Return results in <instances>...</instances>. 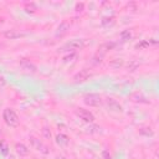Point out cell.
I'll list each match as a JSON object with an SVG mask.
<instances>
[{
    "mask_svg": "<svg viewBox=\"0 0 159 159\" xmlns=\"http://www.w3.org/2000/svg\"><path fill=\"white\" fill-rule=\"evenodd\" d=\"M24 9H25L27 12H31V14L37 10V7H36V5H35L34 2H26L25 6H24Z\"/></svg>",
    "mask_w": 159,
    "mask_h": 159,
    "instance_id": "obj_17",
    "label": "cell"
},
{
    "mask_svg": "<svg viewBox=\"0 0 159 159\" xmlns=\"http://www.w3.org/2000/svg\"><path fill=\"white\" fill-rule=\"evenodd\" d=\"M68 30H70V24L67 22V21H62L60 25H58V27H57V31H56V36L58 37H62V36H65L67 32H68Z\"/></svg>",
    "mask_w": 159,
    "mask_h": 159,
    "instance_id": "obj_7",
    "label": "cell"
},
{
    "mask_svg": "<svg viewBox=\"0 0 159 159\" xmlns=\"http://www.w3.org/2000/svg\"><path fill=\"white\" fill-rule=\"evenodd\" d=\"M83 6H84V5H83L82 2H81V4H77V5H76V11H82Z\"/></svg>",
    "mask_w": 159,
    "mask_h": 159,
    "instance_id": "obj_25",
    "label": "cell"
},
{
    "mask_svg": "<svg viewBox=\"0 0 159 159\" xmlns=\"http://www.w3.org/2000/svg\"><path fill=\"white\" fill-rule=\"evenodd\" d=\"M57 159H66V158H65V157H58Z\"/></svg>",
    "mask_w": 159,
    "mask_h": 159,
    "instance_id": "obj_29",
    "label": "cell"
},
{
    "mask_svg": "<svg viewBox=\"0 0 159 159\" xmlns=\"http://www.w3.org/2000/svg\"><path fill=\"white\" fill-rule=\"evenodd\" d=\"M139 133L140 134H143V135H153V130H152V128H140L139 129Z\"/></svg>",
    "mask_w": 159,
    "mask_h": 159,
    "instance_id": "obj_19",
    "label": "cell"
},
{
    "mask_svg": "<svg viewBox=\"0 0 159 159\" xmlns=\"http://www.w3.org/2000/svg\"><path fill=\"white\" fill-rule=\"evenodd\" d=\"M86 46V41L84 40H81V39H75V40H71L70 42H67L62 48L61 51H75V50H80L82 47Z\"/></svg>",
    "mask_w": 159,
    "mask_h": 159,
    "instance_id": "obj_2",
    "label": "cell"
},
{
    "mask_svg": "<svg viewBox=\"0 0 159 159\" xmlns=\"http://www.w3.org/2000/svg\"><path fill=\"white\" fill-rule=\"evenodd\" d=\"M106 104L111 111H114V112H120L122 111V106L113 98H107L106 99Z\"/></svg>",
    "mask_w": 159,
    "mask_h": 159,
    "instance_id": "obj_9",
    "label": "cell"
},
{
    "mask_svg": "<svg viewBox=\"0 0 159 159\" xmlns=\"http://www.w3.org/2000/svg\"><path fill=\"white\" fill-rule=\"evenodd\" d=\"M137 67H138V62H135V61H133L130 65H128V70L129 71H134Z\"/></svg>",
    "mask_w": 159,
    "mask_h": 159,
    "instance_id": "obj_24",
    "label": "cell"
},
{
    "mask_svg": "<svg viewBox=\"0 0 159 159\" xmlns=\"http://www.w3.org/2000/svg\"><path fill=\"white\" fill-rule=\"evenodd\" d=\"M83 102L87 104V106H91V107H96V106H99L102 103V98L99 94L97 93H88L83 97Z\"/></svg>",
    "mask_w": 159,
    "mask_h": 159,
    "instance_id": "obj_3",
    "label": "cell"
},
{
    "mask_svg": "<svg viewBox=\"0 0 159 159\" xmlns=\"http://www.w3.org/2000/svg\"><path fill=\"white\" fill-rule=\"evenodd\" d=\"M42 135H43L45 139H51V132H50V129L47 127L42 128Z\"/></svg>",
    "mask_w": 159,
    "mask_h": 159,
    "instance_id": "obj_20",
    "label": "cell"
},
{
    "mask_svg": "<svg viewBox=\"0 0 159 159\" xmlns=\"http://www.w3.org/2000/svg\"><path fill=\"white\" fill-rule=\"evenodd\" d=\"M103 157H104V159H111V155L108 154V152H107V150H104V152H103Z\"/></svg>",
    "mask_w": 159,
    "mask_h": 159,
    "instance_id": "obj_27",
    "label": "cell"
},
{
    "mask_svg": "<svg viewBox=\"0 0 159 159\" xmlns=\"http://www.w3.org/2000/svg\"><path fill=\"white\" fill-rule=\"evenodd\" d=\"M92 75H93V72H92L89 68H83V70H81L78 73L75 75L73 80H75L76 83H78V82H84V81L88 80Z\"/></svg>",
    "mask_w": 159,
    "mask_h": 159,
    "instance_id": "obj_6",
    "label": "cell"
},
{
    "mask_svg": "<svg viewBox=\"0 0 159 159\" xmlns=\"http://www.w3.org/2000/svg\"><path fill=\"white\" fill-rule=\"evenodd\" d=\"M113 21H114V17H113V16H111V17H104V19L102 20V25L106 26L107 24H112Z\"/></svg>",
    "mask_w": 159,
    "mask_h": 159,
    "instance_id": "obj_21",
    "label": "cell"
},
{
    "mask_svg": "<svg viewBox=\"0 0 159 159\" xmlns=\"http://www.w3.org/2000/svg\"><path fill=\"white\" fill-rule=\"evenodd\" d=\"M15 150H16V153L20 155V157H25V155H27L29 154V148L25 145V144H22V143H16L15 144Z\"/></svg>",
    "mask_w": 159,
    "mask_h": 159,
    "instance_id": "obj_10",
    "label": "cell"
},
{
    "mask_svg": "<svg viewBox=\"0 0 159 159\" xmlns=\"http://www.w3.org/2000/svg\"><path fill=\"white\" fill-rule=\"evenodd\" d=\"M114 47H116V42H106V43H103V45H101V46H99L98 52H99V53H102V55H104L107 51L113 50Z\"/></svg>",
    "mask_w": 159,
    "mask_h": 159,
    "instance_id": "obj_11",
    "label": "cell"
},
{
    "mask_svg": "<svg viewBox=\"0 0 159 159\" xmlns=\"http://www.w3.org/2000/svg\"><path fill=\"white\" fill-rule=\"evenodd\" d=\"M73 58H76V53H70V55H67V56L63 57V61L65 62H68V61H72Z\"/></svg>",
    "mask_w": 159,
    "mask_h": 159,
    "instance_id": "obj_23",
    "label": "cell"
},
{
    "mask_svg": "<svg viewBox=\"0 0 159 159\" xmlns=\"http://www.w3.org/2000/svg\"><path fill=\"white\" fill-rule=\"evenodd\" d=\"M56 143H57L60 147H65V145H67V144L70 143V138H68L67 135H65V134H58V135L56 137Z\"/></svg>",
    "mask_w": 159,
    "mask_h": 159,
    "instance_id": "obj_14",
    "label": "cell"
},
{
    "mask_svg": "<svg viewBox=\"0 0 159 159\" xmlns=\"http://www.w3.org/2000/svg\"><path fill=\"white\" fill-rule=\"evenodd\" d=\"M109 66L113 67V68H119L120 66H123V60H122V58H114V60L109 63Z\"/></svg>",
    "mask_w": 159,
    "mask_h": 159,
    "instance_id": "obj_18",
    "label": "cell"
},
{
    "mask_svg": "<svg viewBox=\"0 0 159 159\" xmlns=\"http://www.w3.org/2000/svg\"><path fill=\"white\" fill-rule=\"evenodd\" d=\"M76 114H77L83 122H86V123H93V122H94V116H93L89 111H87V109H84V108H77Z\"/></svg>",
    "mask_w": 159,
    "mask_h": 159,
    "instance_id": "obj_5",
    "label": "cell"
},
{
    "mask_svg": "<svg viewBox=\"0 0 159 159\" xmlns=\"http://www.w3.org/2000/svg\"><path fill=\"white\" fill-rule=\"evenodd\" d=\"M0 153L2 155H7L9 154V145L5 140H0Z\"/></svg>",
    "mask_w": 159,
    "mask_h": 159,
    "instance_id": "obj_15",
    "label": "cell"
},
{
    "mask_svg": "<svg viewBox=\"0 0 159 159\" xmlns=\"http://www.w3.org/2000/svg\"><path fill=\"white\" fill-rule=\"evenodd\" d=\"M5 84H6V81H5V78H4V77H0V88H2Z\"/></svg>",
    "mask_w": 159,
    "mask_h": 159,
    "instance_id": "obj_26",
    "label": "cell"
},
{
    "mask_svg": "<svg viewBox=\"0 0 159 159\" xmlns=\"http://www.w3.org/2000/svg\"><path fill=\"white\" fill-rule=\"evenodd\" d=\"M24 35H25V32H22V31H20V30H16V29L9 30V31H6V32L4 34V36H5L6 39H10V40L19 39V37H21V36H24Z\"/></svg>",
    "mask_w": 159,
    "mask_h": 159,
    "instance_id": "obj_8",
    "label": "cell"
},
{
    "mask_svg": "<svg viewBox=\"0 0 159 159\" xmlns=\"http://www.w3.org/2000/svg\"><path fill=\"white\" fill-rule=\"evenodd\" d=\"M0 134H1V129H0Z\"/></svg>",
    "mask_w": 159,
    "mask_h": 159,
    "instance_id": "obj_31",
    "label": "cell"
},
{
    "mask_svg": "<svg viewBox=\"0 0 159 159\" xmlns=\"http://www.w3.org/2000/svg\"><path fill=\"white\" fill-rule=\"evenodd\" d=\"M2 118H4V122H5L9 127H17L19 123H20L19 116H17V114L15 113V111L11 109V108H5V109H4Z\"/></svg>",
    "mask_w": 159,
    "mask_h": 159,
    "instance_id": "obj_1",
    "label": "cell"
},
{
    "mask_svg": "<svg viewBox=\"0 0 159 159\" xmlns=\"http://www.w3.org/2000/svg\"><path fill=\"white\" fill-rule=\"evenodd\" d=\"M1 48H2V43H0V51H1Z\"/></svg>",
    "mask_w": 159,
    "mask_h": 159,
    "instance_id": "obj_30",
    "label": "cell"
},
{
    "mask_svg": "<svg viewBox=\"0 0 159 159\" xmlns=\"http://www.w3.org/2000/svg\"><path fill=\"white\" fill-rule=\"evenodd\" d=\"M149 45H150V43H149V41H142V42H140V43H138L135 47H137V48H145V47H148Z\"/></svg>",
    "mask_w": 159,
    "mask_h": 159,
    "instance_id": "obj_22",
    "label": "cell"
},
{
    "mask_svg": "<svg viewBox=\"0 0 159 159\" xmlns=\"http://www.w3.org/2000/svg\"><path fill=\"white\" fill-rule=\"evenodd\" d=\"M2 22H4V19H2V17H0V24H2Z\"/></svg>",
    "mask_w": 159,
    "mask_h": 159,
    "instance_id": "obj_28",
    "label": "cell"
},
{
    "mask_svg": "<svg viewBox=\"0 0 159 159\" xmlns=\"http://www.w3.org/2000/svg\"><path fill=\"white\" fill-rule=\"evenodd\" d=\"M21 67L25 70V71H31V72H36V66L32 63V62H30V61H27V60H24V61H21Z\"/></svg>",
    "mask_w": 159,
    "mask_h": 159,
    "instance_id": "obj_13",
    "label": "cell"
},
{
    "mask_svg": "<svg viewBox=\"0 0 159 159\" xmlns=\"http://www.w3.org/2000/svg\"><path fill=\"white\" fill-rule=\"evenodd\" d=\"M130 99H132L133 102H137V103H148L147 98H145L142 93H139V92H134V93L130 96Z\"/></svg>",
    "mask_w": 159,
    "mask_h": 159,
    "instance_id": "obj_12",
    "label": "cell"
},
{
    "mask_svg": "<svg viewBox=\"0 0 159 159\" xmlns=\"http://www.w3.org/2000/svg\"><path fill=\"white\" fill-rule=\"evenodd\" d=\"M30 142H31V145L34 149H36L37 152L42 153V154H48L50 153V149L47 145H45L40 139L35 138V137H30Z\"/></svg>",
    "mask_w": 159,
    "mask_h": 159,
    "instance_id": "obj_4",
    "label": "cell"
},
{
    "mask_svg": "<svg viewBox=\"0 0 159 159\" xmlns=\"http://www.w3.org/2000/svg\"><path fill=\"white\" fill-rule=\"evenodd\" d=\"M130 37H132V32H130L129 30H123V31L120 32V40H122L123 42L130 40Z\"/></svg>",
    "mask_w": 159,
    "mask_h": 159,
    "instance_id": "obj_16",
    "label": "cell"
}]
</instances>
